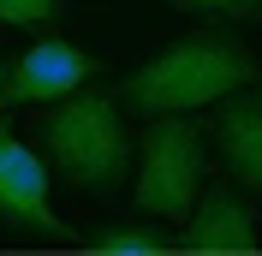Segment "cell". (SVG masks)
Listing matches in <instances>:
<instances>
[{
    "label": "cell",
    "instance_id": "6da1fadb",
    "mask_svg": "<svg viewBox=\"0 0 262 256\" xmlns=\"http://www.w3.org/2000/svg\"><path fill=\"white\" fill-rule=\"evenodd\" d=\"M250 78H256V54H245L232 36H179L119 83V101L131 113H149V119L191 113V108L238 96Z\"/></svg>",
    "mask_w": 262,
    "mask_h": 256
},
{
    "label": "cell",
    "instance_id": "7a4b0ae2",
    "mask_svg": "<svg viewBox=\"0 0 262 256\" xmlns=\"http://www.w3.org/2000/svg\"><path fill=\"white\" fill-rule=\"evenodd\" d=\"M42 137H48L54 161H60V173L72 185H83L96 197L119 191V179L131 167V143H125V125H119V96L114 90H83L78 83L48 113Z\"/></svg>",
    "mask_w": 262,
    "mask_h": 256
},
{
    "label": "cell",
    "instance_id": "3957f363",
    "mask_svg": "<svg viewBox=\"0 0 262 256\" xmlns=\"http://www.w3.org/2000/svg\"><path fill=\"white\" fill-rule=\"evenodd\" d=\"M203 197V131L185 113H155L137 161V215L143 221H185Z\"/></svg>",
    "mask_w": 262,
    "mask_h": 256
},
{
    "label": "cell",
    "instance_id": "277c9868",
    "mask_svg": "<svg viewBox=\"0 0 262 256\" xmlns=\"http://www.w3.org/2000/svg\"><path fill=\"white\" fill-rule=\"evenodd\" d=\"M0 226L42 232V239H72V226L48 203V167L18 143L12 131H0Z\"/></svg>",
    "mask_w": 262,
    "mask_h": 256
},
{
    "label": "cell",
    "instance_id": "5b68a950",
    "mask_svg": "<svg viewBox=\"0 0 262 256\" xmlns=\"http://www.w3.org/2000/svg\"><path fill=\"white\" fill-rule=\"evenodd\" d=\"M96 78V60L72 42H36L30 54H18L6 66V108H24V101H60L72 96L78 83Z\"/></svg>",
    "mask_w": 262,
    "mask_h": 256
},
{
    "label": "cell",
    "instance_id": "8992f818",
    "mask_svg": "<svg viewBox=\"0 0 262 256\" xmlns=\"http://www.w3.org/2000/svg\"><path fill=\"white\" fill-rule=\"evenodd\" d=\"M179 250L185 256H250V250H262V239H256L250 208L238 203L232 191H209L203 203L191 208Z\"/></svg>",
    "mask_w": 262,
    "mask_h": 256
},
{
    "label": "cell",
    "instance_id": "52a82bcc",
    "mask_svg": "<svg viewBox=\"0 0 262 256\" xmlns=\"http://www.w3.org/2000/svg\"><path fill=\"white\" fill-rule=\"evenodd\" d=\"M214 137H221V155H227L232 179L250 197H262V96L256 101H227L214 113Z\"/></svg>",
    "mask_w": 262,
    "mask_h": 256
},
{
    "label": "cell",
    "instance_id": "ba28073f",
    "mask_svg": "<svg viewBox=\"0 0 262 256\" xmlns=\"http://www.w3.org/2000/svg\"><path fill=\"white\" fill-rule=\"evenodd\" d=\"M83 250H96V256H167V250H179V239H167V226L149 221V226H107Z\"/></svg>",
    "mask_w": 262,
    "mask_h": 256
},
{
    "label": "cell",
    "instance_id": "9c48e42d",
    "mask_svg": "<svg viewBox=\"0 0 262 256\" xmlns=\"http://www.w3.org/2000/svg\"><path fill=\"white\" fill-rule=\"evenodd\" d=\"M54 0H0V24H48Z\"/></svg>",
    "mask_w": 262,
    "mask_h": 256
},
{
    "label": "cell",
    "instance_id": "30bf717a",
    "mask_svg": "<svg viewBox=\"0 0 262 256\" xmlns=\"http://www.w3.org/2000/svg\"><path fill=\"white\" fill-rule=\"evenodd\" d=\"M179 6H191V12H214V18H256L262 0H179Z\"/></svg>",
    "mask_w": 262,
    "mask_h": 256
},
{
    "label": "cell",
    "instance_id": "8fae6325",
    "mask_svg": "<svg viewBox=\"0 0 262 256\" xmlns=\"http://www.w3.org/2000/svg\"><path fill=\"white\" fill-rule=\"evenodd\" d=\"M6 66H12V60H0V108H6Z\"/></svg>",
    "mask_w": 262,
    "mask_h": 256
}]
</instances>
